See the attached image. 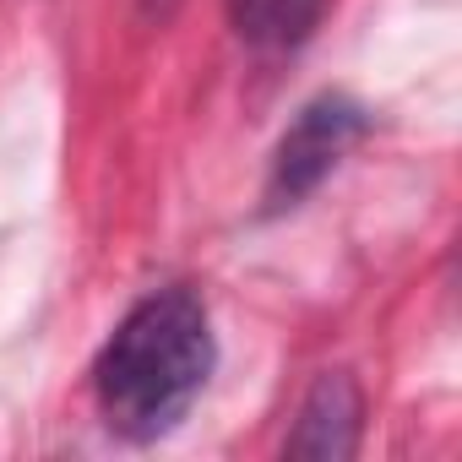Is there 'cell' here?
Wrapping results in <instances>:
<instances>
[{"label":"cell","instance_id":"obj_1","mask_svg":"<svg viewBox=\"0 0 462 462\" xmlns=\"http://www.w3.org/2000/svg\"><path fill=\"white\" fill-rule=\"evenodd\" d=\"M217 365L212 316L190 289H158L125 310L93 359V397L115 435L158 440L201 397Z\"/></svg>","mask_w":462,"mask_h":462},{"label":"cell","instance_id":"obj_4","mask_svg":"<svg viewBox=\"0 0 462 462\" xmlns=\"http://www.w3.org/2000/svg\"><path fill=\"white\" fill-rule=\"evenodd\" d=\"M327 0H228V23L251 50H294L316 33Z\"/></svg>","mask_w":462,"mask_h":462},{"label":"cell","instance_id":"obj_3","mask_svg":"<svg viewBox=\"0 0 462 462\" xmlns=\"http://www.w3.org/2000/svg\"><path fill=\"white\" fill-rule=\"evenodd\" d=\"M359 430H365V392L348 370H327L310 381L300 413H294V435H289V457L305 462H348L359 451Z\"/></svg>","mask_w":462,"mask_h":462},{"label":"cell","instance_id":"obj_2","mask_svg":"<svg viewBox=\"0 0 462 462\" xmlns=\"http://www.w3.org/2000/svg\"><path fill=\"white\" fill-rule=\"evenodd\" d=\"M370 131V115L354 104V98H343V93H321V98H310L300 115H294V125L283 131V142L273 147V163H267V190H262V201H267V212H289V207H300L354 147H359V136Z\"/></svg>","mask_w":462,"mask_h":462},{"label":"cell","instance_id":"obj_5","mask_svg":"<svg viewBox=\"0 0 462 462\" xmlns=\"http://www.w3.org/2000/svg\"><path fill=\"white\" fill-rule=\"evenodd\" d=\"M174 6V0H147V12H169Z\"/></svg>","mask_w":462,"mask_h":462}]
</instances>
